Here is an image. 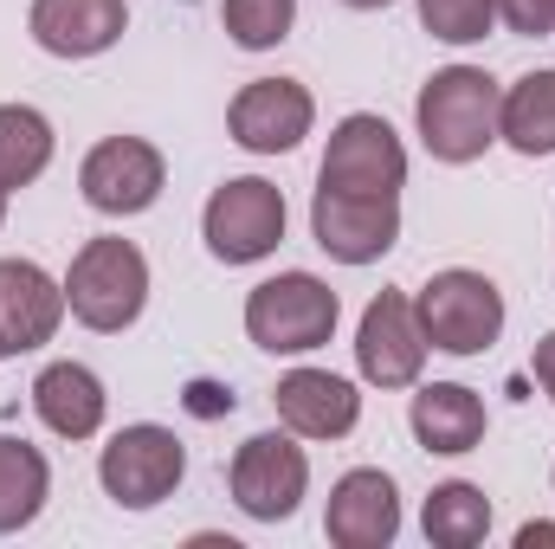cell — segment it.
I'll return each instance as SVG.
<instances>
[{
	"label": "cell",
	"instance_id": "6da1fadb",
	"mask_svg": "<svg viewBox=\"0 0 555 549\" xmlns=\"http://www.w3.org/2000/svg\"><path fill=\"white\" fill-rule=\"evenodd\" d=\"M498 104H504V85L485 72V65H446L420 85V104H414V124L420 142L433 162H478L491 142H498Z\"/></svg>",
	"mask_w": 555,
	"mask_h": 549
},
{
	"label": "cell",
	"instance_id": "7a4b0ae2",
	"mask_svg": "<svg viewBox=\"0 0 555 549\" xmlns=\"http://www.w3.org/2000/svg\"><path fill=\"white\" fill-rule=\"evenodd\" d=\"M65 304L98 336L130 330L142 317V304H149V259H142V246L137 240H117V233L85 240L72 253V272H65Z\"/></svg>",
	"mask_w": 555,
	"mask_h": 549
},
{
	"label": "cell",
	"instance_id": "3957f363",
	"mask_svg": "<svg viewBox=\"0 0 555 549\" xmlns=\"http://www.w3.org/2000/svg\"><path fill=\"white\" fill-rule=\"evenodd\" d=\"M336 291L317 272H278L266 284H253L246 297V336L266 349V356H310L336 336Z\"/></svg>",
	"mask_w": 555,
	"mask_h": 549
},
{
	"label": "cell",
	"instance_id": "277c9868",
	"mask_svg": "<svg viewBox=\"0 0 555 549\" xmlns=\"http://www.w3.org/2000/svg\"><path fill=\"white\" fill-rule=\"evenodd\" d=\"M420 330H426V349H446V356H485L498 336H504V291L485 272H433L414 297Z\"/></svg>",
	"mask_w": 555,
	"mask_h": 549
},
{
	"label": "cell",
	"instance_id": "5b68a950",
	"mask_svg": "<svg viewBox=\"0 0 555 549\" xmlns=\"http://www.w3.org/2000/svg\"><path fill=\"white\" fill-rule=\"evenodd\" d=\"M201 240L220 266H259L284 240V194L266 175H233L201 207Z\"/></svg>",
	"mask_w": 555,
	"mask_h": 549
},
{
	"label": "cell",
	"instance_id": "8992f818",
	"mask_svg": "<svg viewBox=\"0 0 555 549\" xmlns=\"http://www.w3.org/2000/svg\"><path fill=\"white\" fill-rule=\"evenodd\" d=\"M181 478H188V446L175 439V426H155V420L111 433V446L98 452V485L124 511H155L162 498H175Z\"/></svg>",
	"mask_w": 555,
	"mask_h": 549
},
{
	"label": "cell",
	"instance_id": "52a82bcc",
	"mask_svg": "<svg viewBox=\"0 0 555 549\" xmlns=\"http://www.w3.org/2000/svg\"><path fill=\"white\" fill-rule=\"evenodd\" d=\"M317 188H336V194H401L408 188V149L395 137V124L375 117V111L343 117L330 130Z\"/></svg>",
	"mask_w": 555,
	"mask_h": 549
},
{
	"label": "cell",
	"instance_id": "ba28073f",
	"mask_svg": "<svg viewBox=\"0 0 555 549\" xmlns=\"http://www.w3.org/2000/svg\"><path fill=\"white\" fill-rule=\"evenodd\" d=\"M227 485H233V505H240L246 518L284 524V518L304 505V491H310V459H304L297 433H291V426H284V433H253V439L233 452Z\"/></svg>",
	"mask_w": 555,
	"mask_h": 549
},
{
	"label": "cell",
	"instance_id": "9c48e42d",
	"mask_svg": "<svg viewBox=\"0 0 555 549\" xmlns=\"http://www.w3.org/2000/svg\"><path fill=\"white\" fill-rule=\"evenodd\" d=\"M162 188H168V162L149 137H104L78 162V194L111 220L149 214L162 201Z\"/></svg>",
	"mask_w": 555,
	"mask_h": 549
},
{
	"label": "cell",
	"instance_id": "30bf717a",
	"mask_svg": "<svg viewBox=\"0 0 555 549\" xmlns=\"http://www.w3.org/2000/svg\"><path fill=\"white\" fill-rule=\"evenodd\" d=\"M310 233H317V246L336 266H375L401 240V194H336V188H317Z\"/></svg>",
	"mask_w": 555,
	"mask_h": 549
},
{
	"label": "cell",
	"instance_id": "8fae6325",
	"mask_svg": "<svg viewBox=\"0 0 555 549\" xmlns=\"http://www.w3.org/2000/svg\"><path fill=\"white\" fill-rule=\"evenodd\" d=\"M356 369L375 388H414L426 369V330L408 291H382L369 297L362 323H356Z\"/></svg>",
	"mask_w": 555,
	"mask_h": 549
},
{
	"label": "cell",
	"instance_id": "7c38bea8",
	"mask_svg": "<svg viewBox=\"0 0 555 549\" xmlns=\"http://www.w3.org/2000/svg\"><path fill=\"white\" fill-rule=\"evenodd\" d=\"M317 124V98L297 78H253L233 104H227V130L253 155H291Z\"/></svg>",
	"mask_w": 555,
	"mask_h": 549
},
{
	"label": "cell",
	"instance_id": "4fadbf2b",
	"mask_svg": "<svg viewBox=\"0 0 555 549\" xmlns=\"http://www.w3.org/2000/svg\"><path fill=\"white\" fill-rule=\"evenodd\" d=\"M323 537L336 549H388L401 537V491L382 465H356L330 485Z\"/></svg>",
	"mask_w": 555,
	"mask_h": 549
},
{
	"label": "cell",
	"instance_id": "5bb4252c",
	"mask_svg": "<svg viewBox=\"0 0 555 549\" xmlns=\"http://www.w3.org/2000/svg\"><path fill=\"white\" fill-rule=\"evenodd\" d=\"M65 284L33 259H0V356L46 349L65 323Z\"/></svg>",
	"mask_w": 555,
	"mask_h": 549
},
{
	"label": "cell",
	"instance_id": "9a60e30c",
	"mask_svg": "<svg viewBox=\"0 0 555 549\" xmlns=\"http://www.w3.org/2000/svg\"><path fill=\"white\" fill-rule=\"evenodd\" d=\"M26 26H33L39 52H52V59H98L124 39L130 7L124 0H33Z\"/></svg>",
	"mask_w": 555,
	"mask_h": 549
},
{
	"label": "cell",
	"instance_id": "2e32d148",
	"mask_svg": "<svg viewBox=\"0 0 555 549\" xmlns=\"http://www.w3.org/2000/svg\"><path fill=\"white\" fill-rule=\"evenodd\" d=\"M278 420L297 433V439H343V433H356V420H362V395H356V382H343V375H330V369H291L284 382H278Z\"/></svg>",
	"mask_w": 555,
	"mask_h": 549
},
{
	"label": "cell",
	"instance_id": "e0dca14e",
	"mask_svg": "<svg viewBox=\"0 0 555 549\" xmlns=\"http://www.w3.org/2000/svg\"><path fill=\"white\" fill-rule=\"evenodd\" d=\"M33 413L59 439H98L104 413H111V395H104L98 369H85V362H46L33 375Z\"/></svg>",
	"mask_w": 555,
	"mask_h": 549
},
{
	"label": "cell",
	"instance_id": "ac0fdd59",
	"mask_svg": "<svg viewBox=\"0 0 555 549\" xmlns=\"http://www.w3.org/2000/svg\"><path fill=\"white\" fill-rule=\"evenodd\" d=\"M408 426H414V439L426 452L459 459V452H478L491 413H485V395L465 388V382H426L414 395V408H408Z\"/></svg>",
	"mask_w": 555,
	"mask_h": 549
},
{
	"label": "cell",
	"instance_id": "d6986e66",
	"mask_svg": "<svg viewBox=\"0 0 555 549\" xmlns=\"http://www.w3.org/2000/svg\"><path fill=\"white\" fill-rule=\"evenodd\" d=\"M498 142L517 155H555V72H524L498 104Z\"/></svg>",
	"mask_w": 555,
	"mask_h": 549
},
{
	"label": "cell",
	"instance_id": "ffe728a7",
	"mask_svg": "<svg viewBox=\"0 0 555 549\" xmlns=\"http://www.w3.org/2000/svg\"><path fill=\"white\" fill-rule=\"evenodd\" d=\"M46 498H52V465H46V452L0 433V537L26 531V524L46 511Z\"/></svg>",
	"mask_w": 555,
	"mask_h": 549
},
{
	"label": "cell",
	"instance_id": "44dd1931",
	"mask_svg": "<svg viewBox=\"0 0 555 549\" xmlns=\"http://www.w3.org/2000/svg\"><path fill=\"white\" fill-rule=\"evenodd\" d=\"M52 124H46V111H33V104H0V188L7 194H20V188H33L46 168H52Z\"/></svg>",
	"mask_w": 555,
	"mask_h": 549
},
{
	"label": "cell",
	"instance_id": "7402d4cb",
	"mask_svg": "<svg viewBox=\"0 0 555 549\" xmlns=\"http://www.w3.org/2000/svg\"><path fill=\"white\" fill-rule=\"evenodd\" d=\"M420 531H426V544H439V549L485 544L491 537V498L478 485H465V478H446V485H433V498L420 511Z\"/></svg>",
	"mask_w": 555,
	"mask_h": 549
},
{
	"label": "cell",
	"instance_id": "603a6c76",
	"mask_svg": "<svg viewBox=\"0 0 555 549\" xmlns=\"http://www.w3.org/2000/svg\"><path fill=\"white\" fill-rule=\"evenodd\" d=\"M220 20H227L240 52H272V46L291 39L297 0H220Z\"/></svg>",
	"mask_w": 555,
	"mask_h": 549
},
{
	"label": "cell",
	"instance_id": "cb8c5ba5",
	"mask_svg": "<svg viewBox=\"0 0 555 549\" xmlns=\"http://www.w3.org/2000/svg\"><path fill=\"white\" fill-rule=\"evenodd\" d=\"M498 20V0H420V26L439 46H478Z\"/></svg>",
	"mask_w": 555,
	"mask_h": 549
},
{
	"label": "cell",
	"instance_id": "d4e9b609",
	"mask_svg": "<svg viewBox=\"0 0 555 549\" xmlns=\"http://www.w3.org/2000/svg\"><path fill=\"white\" fill-rule=\"evenodd\" d=\"M498 20L517 39H550L555 33V0H498Z\"/></svg>",
	"mask_w": 555,
	"mask_h": 549
},
{
	"label": "cell",
	"instance_id": "484cf974",
	"mask_svg": "<svg viewBox=\"0 0 555 549\" xmlns=\"http://www.w3.org/2000/svg\"><path fill=\"white\" fill-rule=\"evenodd\" d=\"M530 369H537V382H543V395L555 401V330L537 343V356H530Z\"/></svg>",
	"mask_w": 555,
	"mask_h": 549
},
{
	"label": "cell",
	"instance_id": "4316f807",
	"mask_svg": "<svg viewBox=\"0 0 555 549\" xmlns=\"http://www.w3.org/2000/svg\"><path fill=\"white\" fill-rule=\"evenodd\" d=\"M537 544H555V524H524L517 531V549H537Z\"/></svg>",
	"mask_w": 555,
	"mask_h": 549
},
{
	"label": "cell",
	"instance_id": "83f0119b",
	"mask_svg": "<svg viewBox=\"0 0 555 549\" xmlns=\"http://www.w3.org/2000/svg\"><path fill=\"white\" fill-rule=\"evenodd\" d=\"M343 7H356V13H375V7H395V0H343Z\"/></svg>",
	"mask_w": 555,
	"mask_h": 549
},
{
	"label": "cell",
	"instance_id": "f1b7e54d",
	"mask_svg": "<svg viewBox=\"0 0 555 549\" xmlns=\"http://www.w3.org/2000/svg\"><path fill=\"white\" fill-rule=\"evenodd\" d=\"M0 220H7V188H0Z\"/></svg>",
	"mask_w": 555,
	"mask_h": 549
}]
</instances>
